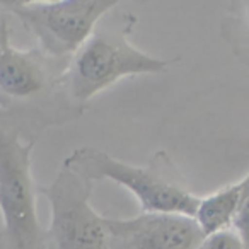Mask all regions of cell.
<instances>
[{
	"instance_id": "obj_9",
	"label": "cell",
	"mask_w": 249,
	"mask_h": 249,
	"mask_svg": "<svg viewBox=\"0 0 249 249\" xmlns=\"http://www.w3.org/2000/svg\"><path fill=\"white\" fill-rule=\"evenodd\" d=\"M220 36L235 60L249 69V0L227 4L220 21Z\"/></svg>"
},
{
	"instance_id": "obj_12",
	"label": "cell",
	"mask_w": 249,
	"mask_h": 249,
	"mask_svg": "<svg viewBox=\"0 0 249 249\" xmlns=\"http://www.w3.org/2000/svg\"><path fill=\"white\" fill-rule=\"evenodd\" d=\"M11 33L9 29V21H7V14L2 9V2H0V46H2V41H4L5 36Z\"/></svg>"
},
{
	"instance_id": "obj_5",
	"label": "cell",
	"mask_w": 249,
	"mask_h": 249,
	"mask_svg": "<svg viewBox=\"0 0 249 249\" xmlns=\"http://www.w3.org/2000/svg\"><path fill=\"white\" fill-rule=\"evenodd\" d=\"M116 0H4L2 9L22 22L38 48L55 58H70Z\"/></svg>"
},
{
	"instance_id": "obj_7",
	"label": "cell",
	"mask_w": 249,
	"mask_h": 249,
	"mask_svg": "<svg viewBox=\"0 0 249 249\" xmlns=\"http://www.w3.org/2000/svg\"><path fill=\"white\" fill-rule=\"evenodd\" d=\"M107 249H198L205 239L196 220L181 213L107 218Z\"/></svg>"
},
{
	"instance_id": "obj_1",
	"label": "cell",
	"mask_w": 249,
	"mask_h": 249,
	"mask_svg": "<svg viewBox=\"0 0 249 249\" xmlns=\"http://www.w3.org/2000/svg\"><path fill=\"white\" fill-rule=\"evenodd\" d=\"M69 60L38 46L16 48L9 33L0 46V128L38 140L45 130L82 116L86 107L70 99L63 80Z\"/></svg>"
},
{
	"instance_id": "obj_8",
	"label": "cell",
	"mask_w": 249,
	"mask_h": 249,
	"mask_svg": "<svg viewBox=\"0 0 249 249\" xmlns=\"http://www.w3.org/2000/svg\"><path fill=\"white\" fill-rule=\"evenodd\" d=\"M239 208V186L229 184L208 196L200 198L195 220L205 237L232 229Z\"/></svg>"
},
{
	"instance_id": "obj_10",
	"label": "cell",
	"mask_w": 249,
	"mask_h": 249,
	"mask_svg": "<svg viewBox=\"0 0 249 249\" xmlns=\"http://www.w3.org/2000/svg\"><path fill=\"white\" fill-rule=\"evenodd\" d=\"M239 186V208L235 213L232 231L241 237L246 249H249V174L242 181L237 183Z\"/></svg>"
},
{
	"instance_id": "obj_4",
	"label": "cell",
	"mask_w": 249,
	"mask_h": 249,
	"mask_svg": "<svg viewBox=\"0 0 249 249\" xmlns=\"http://www.w3.org/2000/svg\"><path fill=\"white\" fill-rule=\"evenodd\" d=\"M36 142L0 128V249H45V229L36 208L39 186L31 173Z\"/></svg>"
},
{
	"instance_id": "obj_2",
	"label": "cell",
	"mask_w": 249,
	"mask_h": 249,
	"mask_svg": "<svg viewBox=\"0 0 249 249\" xmlns=\"http://www.w3.org/2000/svg\"><path fill=\"white\" fill-rule=\"evenodd\" d=\"M137 16L113 7L97 19L92 33L67 65L65 87L70 99L86 107L97 92L123 77L164 73L169 60H160L137 50L128 41Z\"/></svg>"
},
{
	"instance_id": "obj_11",
	"label": "cell",
	"mask_w": 249,
	"mask_h": 249,
	"mask_svg": "<svg viewBox=\"0 0 249 249\" xmlns=\"http://www.w3.org/2000/svg\"><path fill=\"white\" fill-rule=\"evenodd\" d=\"M198 249H246V248L242 244L241 237L232 229H229V231L218 232V234L205 237Z\"/></svg>"
},
{
	"instance_id": "obj_3",
	"label": "cell",
	"mask_w": 249,
	"mask_h": 249,
	"mask_svg": "<svg viewBox=\"0 0 249 249\" xmlns=\"http://www.w3.org/2000/svg\"><path fill=\"white\" fill-rule=\"evenodd\" d=\"M62 166L86 179H111L128 188L143 213H181L195 217L200 198L191 193L179 167L166 150H159L145 166L121 162L96 147H79Z\"/></svg>"
},
{
	"instance_id": "obj_6",
	"label": "cell",
	"mask_w": 249,
	"mask_h": 249,
	"mask_svg": "<svg viewBox=\"0 0 249 249\" xmlns=\"http://www.w3.org/2000/svg\"><path fill=\"white\" fill-rule=\"evenodd\" d=\"M94 183L62 166L55 179L39 195L52 208L45 229V249H107V217H101L90 205Z\"/></svg>"
}]
</instances>
